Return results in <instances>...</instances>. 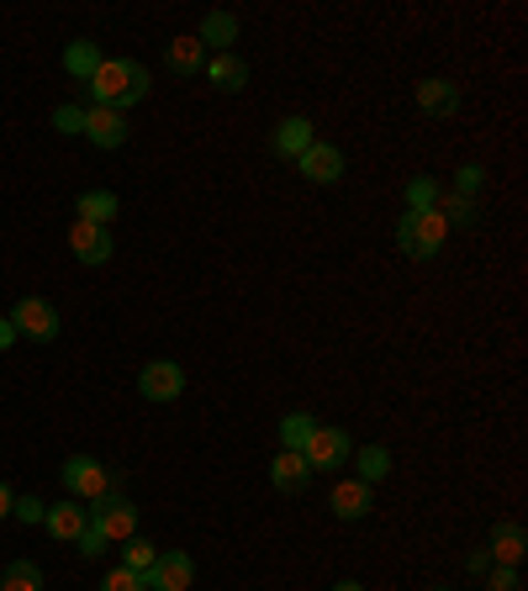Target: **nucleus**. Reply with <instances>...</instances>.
<instances>
[{
	"instance_id": "1",
	"label": "nucleus",
	"mask_w": 528,
	"mask_h": 591,
	"mask_svg": "<svg viewBox=\"0 0 528 591\" xmlns=\"http://www.w3.org/2000/svg\"><path fill=\"white\" fill-rule=\"evenodd\" d=\"M148 70L138 59H106L96 74H91V101L106 106V112H127V106H138L148 101Z\"/></svg>"
},
{
	"instance_id": "2",
	"label": "nucleus",
	"mask_w": 528,
	"mask_h": 591,
	"mask_svg": "<svg viewBox=\"0 0 528 591\" xmlns=\"http://www.w3.org/2000/svg\"><path fill=\"white\" fill-rule=\"evenodd\" d=\"M444 238H450V222H444L439 212H402V222H397V249L418 264L439 260Z\"/></svg>"
},
{
	"instance_id": "3",
	"label": "nucleus",
	"mask_w": 528,
	"mask_h": 591,
	"mask_svg": "<svg viewBox=\"0 0 528 591\" xmlns=\"http://www.w3.org/2000/svg\"><path fill=\"white\" fill-rule=\"evenodd\" d=\"M91 528H96L106 545H122L138 534V507L122 497V492H106V497L91 502Z\"/></svg>"
},
{
	"instance_id": "4",
	"label": "nucleus",
	"mask_w": 528,
	"mask_h": 591,
	"mask_svg": "<svg viewBox=\"0 0 528 591\" xmlns=\"http://www.w3.org/2000/svg\"><path fill=\"white\" fill-rule=\"evenodd\" d=\"M11 328H17V338L53 344V338H59V307H53L49 296H22V302L11 307Z\"/></svg>"
},
{
	"instance_id": "5",
	"label": "nucleus",
	"mask_w": 528,
	"mask_h": 591,
	"mask_svg": "<svg viewBox=\"0 0 528 591\" xmlns=\"http://www.w3.org/2000/svg\"><path fill=\"white\" fill-rule=\"evenodd\" d=\"M64 486H70L74 502H96L112 492V471L101 460H91V454H70L64 460Z\"/></svg>"
},
{
	"instance_id": "6",
	"label": "nucleus",
	"mask_w": 528,
	"mask_h": 591,
	"mask_svg": "<svg viewBox=\"0 0 528 591\" xmlns=\"http://www.w3.org/2000/svg\"><path fill=\"white\" fill-rule=\"evenodd\" d=\"M349 454H355V444H349L344 428L317 423L313 439H307V450H302V460H307L313 471H338V465H349Z\"/></svg>"
},
{
	"instance_id": "7",
	"label": "nucleus",
	"mask_w": 528,
	"mask_h": 591,
	"mask_svg": "<svg viewBox=\"0 0 528 591\" xmlns=\"http://www.w3.org/2000/svg\"><path fill=\"white\" fill-rule=\"evenodd\" d=\"M191 581H196V560L186 549H159L154 570H144L148 591H191Z\"/></svg>"
},
{
	"instance_id": "8",
	"label": "nucleus",
	"mask_w": 528,
	"mask_h": 591,
	"mask_svg": "<svg viewBox=\"0 0 528 591\" xmlns=\"http://www.w3.org/2000/svg\"><path fill=\"white\" fill-rule=\"evenodd\" d=\"M138 391H144V402H175L186 391V370L175 359H148L138 370Z\"/></svg>"
},
{
	"instance_id": "9",
	"label": "nucleus",
	"mask_w": 528,
	"mask_h": 591,
	"mask_svg": "<svg viewBox=\"0 0 528 591\" xmlns=\"http://www.w3.org/2000/svg\"><path fill=\"white\" fill-rule=\"evenodd\" d=\"M70 249H74V260L80 264H106L112 254H117V238H112V228H96V222H80L74 217L70 222Z\"/></svg>"
},
{
	"instance_id": "10",
	"label": "nucleus",
	"mask_w": 528,
	"mask_h": 591,
	"mask_svg": "<svg viewBox=\"0 0 528 591\" xmlns=\"http://www.w3.org/2000/svg\"><path fill=\"white\" fill-rule=\"evenodd\" d=\"M296 169H302V180H313V186H338L344 180V154H338L334 143L317 138L302 159H296Z\"/></svg>"
},
{
	"instance_id": "11",
	"label": "nucleus",
	"mask_w": 528,
	"mask_h": 591,
	"mask_svg": "<svg viewBox=\"0 0 528 591\" xmlns=\"http://www.w3.org/2000/svg\"><path fill=\"white\" fill-rule=\"evenodd\" d=\"M418 112L433 117V122H450L460 112V85L455 80H444V74L423 80V85H418Z\"/></svg>"
},
{
	"instance_id": "12",
	"label": "nucleus",
	"mask_w": 528,
	"mask_h": 591,
	"mask_svg": "<svg viewBox=\"0 0 528 591\" xmlns=\"http://www.w3.org/2000/svg\"><path fill=\"white\" fill-rule=\"evenodd\" d=\"M486 555H492V566H513L518 570V560L528 555V534H524V523H492V539H486Z\"/></svg>"
},
{
	"instance_id": "13",
	"label": "nucleus",
	"mask_w": 528,
	"mask_h": 591,
	"mask_svg": "<svg viewBox=\"0 0 528 591\" xmlns=\"http://www.w3.org/2000/svg\"><path fill=\"white\" fill-rule=\"evenodd\" d=\"M307 481H313V465L302 460L296 450H281L270 460V486L281 492V497H296V492H307Z\"/></svg>"
},
{
	"instance_id": "14",
	"label": "nucleus",
	"mask_w": 528,
	"mask_h": 591,
	"mask_svg": "<svg viewBox=\"0 0 528 591\" xmlns=\"http://www.w3.org/2000/svg\"><path fill=\"white\" fill-rule=\"evenodd\" d=\"M328 507H334L338 523H360V518H370L376 497H370V486H365V481H338L334 492H328Z\"/></svg>"
},
{
	"instance_id": "15",
	"label": "nucleus",
	"mask_w": 528,
	"mask_h": 591,
	"mask_svg": "<svg viewBox=\"0 0 528 591\" xmlns=\"http://www.w3.org/2000/svg\"><path fill=\"white\" fill-rule=\"evenodd\" d=\"M313 143H317L313 122H307V117H286V122H275V138H270V148H275V159H302Z\"/></svg>"
},
{
	"instance_id": "16",
	"label": "nucleus",
	"mask_w": 528,
	"mask_h": 591,
	"mask_svg": "<svg viewBox=\"0 0 528 591\" xmlns=\"http://www.w3.org/2000/svg\"><path fill=\"white\" fill-rule=\"evenodd\" d=\"M43 523H49V534L59 539V545H74V539L91 528V507H85V502H74V497L70 502H53Z\"/></svg>"
},
{
	"instance_id": "17",
	"label": "nucleus",
	"mask_w": 528,
	"mask_h": 591,
	"mask_svg": "<svg viewBox=\"0 0 528 591\" xmlns=\"http://www.w3.org/2000/svg\"><path fill=\"white\" fill-rule=\"evenodd\" d=\"M85 138L96 148H122L127 143V117L122 112H106V106H91L85 112Z\"/></svg>"
},
{
	"instance_id": "18",
	"label": "nucleus",
	"mask_w": 528,
	"mask_h": 591,
	"mask_svg": "<svg viewBox=\"0 0 528 591\" xmlns=\"http://www.w3.org/2000/svg\"><path fill=\"white\" fill-rule=\"evenodd\" d=\"M207 80H212L217 91L239 95L243 85H249V64H243L239 53H233V48H228V53H212V59H207Z\"/></svg>"
},
{
	"instance_id": "19",
	"label": "nucleus",
	"mask_w": 528,
	"mask_h": 591,
	"mask_svg": "<svg viewBox=\"0 0 528 591\" xmlns=\"http://www.w3.org/2000/svg\"><path fill=\"white\" fill-rule=\"evenodd\" d=\"M165 70L180 74V80H191V74L207 70V48L196 43V38H175V43L165 48Z\"/></svg>"
},
{
	"instance_id": "20",
	"label": "nucleus",
	"mask_w": 528,
	"mask_h": 591,
	"mask_svg": "<svg viewBox=\"0 0 528 591\" xmlns=\"http://www.w3.org/2000/svg\"><path fill=\"white\" fill-rule=\"evenodd\" d=\"M196 43L212 48V53H228V43H239V17L233 11H212L201 22V32H196Z\"/></svg>"
},
{
	"instance_id": "21",
	"label": "nucleus",
	"mask_w": 528,
	"mask_h": 591,
	"mask_svg": "<svg viewBox=\"0 0 528 591\" xmlns=\"http://www.w3.org/2000/svg\"><path fill=\"white\" fill-rule=\"evenodd\" d=\"M101 64H106V53H101L91 38H74V43L64 48V70H70L74 80H85V85H91V74H96Z\"/></svg>"
},
{
	"instance_id": "22",
	"label": "nucleus",
	"mask_w": 528,
	"mask_h": 591,
	"mask_svg": "<svg viewBox=\"0 0 528 591\" xmlns=\"http://www.w3.org/2000/svg\"><path fill=\"white\" fill-rule=\"evenodd\" d=\"M74 212H80V222H96V228H112V217L122 212V207H117V190H85V196L74 201Z\"/></svg>"
},
{
	"instance_id": "23",
	"label": "nucleus",
	"mask_w": 528,
	"mask_h": 591,
	"mask_svg": "<svg viewBox=\"0 0 528 591\" xmlns=\"http://www.w3.org/2000/svg\"><path fill=\"white\" fill-rule=\"evenodd\" d=\"M433 212L444 217L450 228H476L481 222V207L471 196H455V190H439V207H433Z\"/></svg>"
},
{
	"instance_id": "24",
	"label": "nucleus",
	"mask_w": 528,
	"mask_h": 591,
	"mask_svg": "<svg viewBox=\"0 0 528 591\" xmlns=\"http://www.w3.org/2000/svg\"><path fill=\"white\" fill-rule=\"evenodd\" d=\"M349 460H355V471H360L365 486H376V481L391 475V450H386V444H365V450H355Z\"/></svg>"
},
{
	"instance_id": "25",
	"label": "nucleus",
	"mask_w": 528,
	"mask_h": 591,
	"mask_svg": "<svg viewBox=\"0 0 528 591\" xmlns=\"http://www.w3.org/2000/svg\"><path fill=\"white\" fill-rule=\"evenodd\" d=\"M313 428H317V418L313 412H286L281 418V450H307V439H313Z\"/></svg>"
},
{
	"instance_id": "26",
	"label": "nucleus",
	"mask_w": 528,
	"mask_h": 591,
	"mask_svg": "<svg viewBox=\"0 0 528 591\" xmlns=\"http://www.w3.org/2000/svg\"><path fill=\"white\" fill-rule=\"evenodd\" d=\"M439 180H433V175H412L408 180V190H402V196H408V212H433V207H439Z\"/></svg>"
},
{
	"instance_id": "27",
	"label": "nucleus",
	"mask_w": 528,
	"mask_h": 591,
	"mask_svg": "<svg viewBox=\"0 0 528 591\" xmlns=\"http://www.w3.org/2000/svg\"><path fill=\"white\" fill-rule=\"evenodd\" d=\"M0 591H43V570L32 560H11L6 576H0Z\"/></svg>"
},
{
	"instance_id": "28",
	"label": "nucleus",
	"mask_w": 528,
	"mask_h": 591,
	"mask_svg": "<svg viewBox=\"0 0 528 591\" xmlns=\"http://www.w3.org/2000/svg\"><path fill=\"white\" fill-rule=\"evenodd\" d=\"M122 570H138V576H144V570H154V560H159V545H148V539H138V534H133V539H122Z\"/></svg>"
},
{
	"instance_id": "29",
	"label": "nucleus",
	"mask_w": 528,
	"mask_h": 591,
	"mask_svg": "<svg viewBox=\"0 0 528 591\" xmlns=\"http://www.w3.org/2000/svg\"><path fill=\"white\" fill-rule=\"evenodd\" d=\"M11 518L32 528V523H43V518H49V502H43V497H32V492H27V497L11 502Z\"/></svg>"
},
{
	"instance_id": "30",
	"label": "nucleus",
	"mask_w": 528,
	"mask_h": 591,
	"mask_svg": "<svg viewBox=\"0 0 528 591\" xmlns=\"http://www.w3.org/2000/svg\"><path fill=\"white\" fill-rule=\"evenodd\" d=\"M481 186H486V169H481V165H460V169H455V186H450V190L476 201V190H481Z\"/></svg>"
},
{
	"instance_id": "31",
	"label": "nucleus",
	"mask_w": 528,
	"mask_h": 591,
	"mask_svg": "<svg viewBox=\"0 0 528 591\" xmlns=\"http://www.w3.org/2000/svg\"><path fill=\"white\" fill-rule=\"evenodd\" d=\"M101 591H148L144 587V576H138V570H106V576H101Z\"/></svg>"
},
{
	"instance_id": "32",
	"label": "nucleus",
	"mask_w": 528,
	"mask_h": 591,
	"mask_svg": "<svg viewBox=\"0 0 528 591\" xmlns=\"http://www.w3.org/2000/svg\"><path fill=\"white\" fill-rule=\"evenodd\" d=\"M85 112H91V106H59V112H53V127H59V133H80V138H85Z\"/></svg>"
},
{
	"instance_id": "33",
	"label": "nucleus",
	"mask_w": 528,
	"mask_h": 591,
	"mask_svg": "<svg viewBox=\"0 0 528 591\" xmlns=\"http://www.w3.org/2000/svg\"><path fill=\"white\" fill-rule=\"evenodd\" d=\"M486 591H524V581H518L513 566H492L486 570Z\"/></svg>"
},
{
	"instance_id": "34",
	"label": "nucleus",
	"mask_w": 528,
	"mask_h": 591,
	"mask_svg": "<svg viewBox=\"0 0 528 591\" xmlns=\"http://www.w3.org/2000/svg\"><path fill=\"white\" fill-rule=\"evenodd\" d=\"M74 545H80V555H85V560H101V555H106V539H101L96 528H85V534H80V539H74Z\"/></svg>"
},
{
	"instance_id": "35",
	"label": "nucleus",
	"mask_w": 528,
	"mask_h": 591,
	"mask_svg": "<svg viewBox=\"0 0 528 591\" xmlns=\"http://www.w3.org/2000/svg\"><path fill=\"white\" fill-rule=\"evenodd\" d=\"M465 566L476 570V576H486V570H492V555H486V549H476V555H471V560H465Z\"/></svg>"
},
{
	"instance_id": "36",
	"label": "nucleus",
	"mask_w": 528,
	"mask_h": 591,
	"mask_svg": "<svg viewBox=\"0 0 528 591\" xmlns=\"http://www.w3.org/2000/svg\"><path fill=\"white\" fill-rule=\"evenodd\" d=\"M17 344V328H11V317H0V349H11Z\"/></svg>"
},
{
	"instance_id": "37",
	"label": "nucleus",
	"mask_w": 528,
	"mask_h": 591,
	"mask_svg": "<svg viewBox=\"0 0 528 591\" xmlns=\"http://www.w3.org/2000/svg\"><path fill=\"white\" fill-rule=\"evenodd\" d=\"M11 502H17V492H11V486L0 481V518H11Z\"/></svg>"
},
{
	"instance_id": "38",
	"label": "nucleus",
	"mask_w": 528,
	"mask_h": 591,
	"mask_svg": "<svg viewBox=\"0 0 528 591\" xmlns=\"http://www.w3.org/2000/svg\"><path fill=\"white\" fill-rule=\"evenodd\" d=\"M334 591H365V587H360V581H338Z\"/></svg>"
},
{
	"instance_id": "39",
	"label": "nucleus",
	"mask_w": 528,
	"mask_h": 591,
	"mask_svg": "<svg viewBox=\"0 0 528 591\" xmlns=\"http://www.w3.org/2000/svg\"><path fill=\"white\" fill-rule=\"evenodd\" d=\"M429 591H450V587H429Z\"/></svg>"
}]
</instances>
